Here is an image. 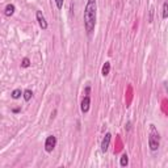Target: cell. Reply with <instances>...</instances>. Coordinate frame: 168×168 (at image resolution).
Instances as JSON below:
<instances>
[{
  "mask_svg": "<svg viewBox=\"0 0 168 168\" xmlns=\"http://www.w3.org/2000/svg\"><path fill=\"white\" fill-rule=\"evenodd\" d=\"M96 11H97L96 0H88L84 8V28L88 34L93 32L96 25Z\"/></svg>",
  "mask_w": 168,
  "mask_h": 168,
  "instance_id": "cell-1",
  "label": "cell"
},
{
  "mask_svg": "<svg viewBox=\"0 0 168 168\" xmlns=\"http://www.w3.org/2000/svg\"><path fill=\"white\" fill-rule=\"evenodd\" d=\"M160 145V135L159 132L155 127V125H150V130H148V146H150L151 151H156Z\"/></svg>",
  "mask_w": 168,
  "mask_h": 168,
  "instance_id": "cell-2",
  "label": "cell"
},
{
  "mask_svg": "<svg viewBox=\"0 0 168 168\" xmlns=\"http://www.w3.org/2000/svg\"><path fill=\"white\" fill-rule=\"evenodd\" d=\"M55 146H57V138L54 135H49L45 141V150L47 152H51L55 148Z\"/></svg>",
  "mask_w": 168,
  "mask_h": 168,
  "instance_id": "cell-3",
  "label": "cell"
},
{
  "mask_svg": "<svg viewBox=\"0 0 168 168\" xmlns=\"http://www.w3.org/2000/svg\"><path fill=\"white\" fill-rule=\"evenodd\" d=\"M36 17H37V21H38V24H40V26H41V29H47V21H46V18H45V16L42 15V12L41 11H37V13H36Z\"/></svg>",
  "mask_w": 168,
  "mask_h": 168,
  "instance_id": "cell-4",
  "label": "cell"
},
{
  "mask_svg": "<svg viewBox=\"0 0 168 168\" xmlns=\"http://www.w3.org/2000/svg\"><path fill=\"white\" fill-rule=\"evenodd\" d=\"M110 139H112V134L110 133H107L105 137L103 138V142H101V151L103 152H107L108 148H109V145H110Z\"/></svg>",
  "mask_w": 168,
  "mask_h": 168,
  "instance_id": "cell-5",
  "label": "cell"
},
{
  "mask_svg": "<svg viewBox=\"0 0 168 168\" xmlns=\"http://www.w3.org/2000/svg\"><path fill=\"white\" fill-rule=\"evenodd\" d=\"M89 105H91V98L89 96L87 95L84 98H83V101H82V107H80V109H82L83 113H87V112L89 110Z\"/></svg>",
  "mask_w": 168,
  "mask_h": 168,
  "instance_id": "cell-6",
  "label": "cell"
},
{
  "mask_svg": "<svg viewBox=\"0 0 168 168\" xmlns=\"http://www.w3.org/2000/svg\"><path fill=\"white\" fill-rule=\"evenodd\" d=\"M15 9H16V8H15L13 4H8L7 7H5V9H4V15L7 16V17H11L12 15L15 13Z\"/></svg>",
  "mask_w": 168,
  "mask_h": 168,
  "instance_id": "cell-7",
  "label": "cell"
},
{
  "mask_svg": "<svg viewBox=\"0 0 168 168\" xmlns=\"http://www.w3.org/2000/svg\"><path fill=\"white\" fill-rule=\"evenodd\" d=\"M109 71H110V63H109V62H105V63H104V66H103V75L104 76H107L108 75V74H109Z\"/></svg>",
  "mask_w": 168,
  "mask_h": 168,
  "instance_id": "cell-8",
  "label": "cell"
},
{
  "mask_svg": "<svg viewBox=\"0 0 168 168\" xmlns=\"http://www.w3.org/2000/svg\"><path fill=\"white\" fill-rule=\"evenodd\" d=\"M127 163H129V156L126 154H123L121 156V159H120V164H121V167H126Z\"/></svg>",
  "mask_w": 168,
  "mask_h": 168,
  "instance_id": "cell-9",
  "label": "cell"
},
{
  "mask_svg": "<svg viewBox=\"0 0 168 168\" xmlns=\"http://www.w3.org/2000/svg\"><path fill=\"white\" fill-rule=\"evenodd\" d=\"M32 96H33V93H32V91H30V89L24 91V100H25V101H29L30 98H32Z\"/></svg>",
  "mask_w": 168,
  "mask_h": 168,
  "instance_id": "cell-10",
  "label": "cell"
},
{
  "mask_svg": "<svg viewBox=\"0 0 168 168\" xmlns=\"http://www.w3.org/2000/svg\"><path fill=\"white\" fill-rule=\"evenodd\" d=\"M21 95H24V93H21V89H15L12 92V98H18Z\"/></svg>",
  "mask_w": 168,
  "mask_h": 168,
  "instance_id": "cell-11",
  "label": "cell"
},
{
  "mask_svg": "<svg viewBox=\"0 0 168 168\" xmlns=\"http://www.w3.org/2000/svg\"><path fill=\"white\" fill-rule=\"evenodd\" d=\"M163 18H168V3L163 4Z\"/></svg>",
  "mask_w": 168,
  "mask_h": 168,
  "instance_id": "cell-12",
  "label": "cell"
},
{
  "mask_svg": "<svg viewBox=\"0 0 168 168\" xmlns=\"http://www.w3.org/2000/svg\"><path fill=\"white\" fill-rule=\"evenodd\" d=\"M21 66H22V67H29V66H30V60H29V58H24L22 62H21Z\"/></svg>",
  "mask_w": 168,
  "mask_h": 168,
  "instance_id": "cell-13",
  "label": "cell"
},
{
  "mask_svg": "<svg viewBox=\"0 0 168 168\" xmlns=\"http://www.w3.org/2000/svg\"><path fill=\"white\" fill-rule=\"evenodd\" d=\"M55 4H57V8L58 9L63 8V0H55Z\"/></svg>",
  "mask_w": 168,
  "mask_h": 168,
  "instance_id": "cell-14",
  "label": "cell"
},
{
  "mask_svg": "<svg viewBox=\"0 0 168 168\" xmlns=\"http://www.w3.org/2000/svg\"><path fill=\"white\" fill-rule=\"evenodd\" d=\"M152 13H154V8H151V11H150V22L152 21Z\"/></svg>",
  "mask_w": 168,
  "mask_h": 168,
  "instance_id": "cell-15",
  "label": "cell"
}]
</instances>
